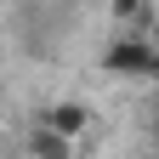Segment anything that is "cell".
Instances as JSON below:
<instances>
[{
    "label": "cell",
    "mask_w": 159,
    "mask_h": 159,
    "mask_svg": "<svg viewBox=\"0 0 159 159\" xmlns=\"http://www.w3.org/2000/svg\"><path fill=\"white\" fill-rule=\"evenodd\" d=\"M23 153L29 159H74V142H63V136L46 131V125H29L23 131Z\"/></svg>",
    "instance_id": "3957f363"
},
{
    "label": "cell",
    "mask_w": 159,
    "mask_h": 159,
    "mask_svg": "<svg viewBox=\"0 0 159 159\" xmlns=\"http://www.w3.org/2000/svg\"><path fill=\"white\" fill-rule=\"evenodd\" d=\"M102 68L119 74V80H153V74H159V51H153L148 34H119V40H108Z\"/></svg>",
    "instance_id": "6da1fadb"
},
{
    "label": "cell",
    "mask_w": 159,
    "mask_h": 159,
    "mask_svg": "<svg viewBox=\"0 0 159 159\" xmlns=\"http://www.w3.org/2000/svg\"><path fill=\"white\" fill-rule=\"evenodd\" d=\"M108 6H114V17H142L148 0H108Z\"/></svg>",
    "instance_id": "277c9868"
},
{
    "label": "cell",
    "mask_w": 159,
    "mask_h": 159,
    "mask_svg": "<svg viewBox=\"0 0 159 159\" xmlns=\"http://www.w3.org/2000/svg\"><path fill=\"white\" fill-rule=\"evenodd\" d=\"M40 125L57 131L63 142H80V136L91 131V108H85V102H51L46 114H40Z\"/></svg>",
    "instance_id": "7a4b0ae2"
}]
</instances>
